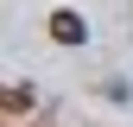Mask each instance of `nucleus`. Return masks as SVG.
<instances>
[{
    "label": "nucleus",
    "instance_id": "1",
    "mask_svg": "<svg viewBox=\"0 0 133 127\" xmlns=\"http://www.w3.org/2000/svg\"><path fill=\"white\" fill-rule=\"evenodd\" d=\"M51 38H57V45H82V38H89V26H82V13L57 7V13H51Z\"/></svg>",
    "mask_w": 133,
    "mask_h": 127
}]
</instances>
